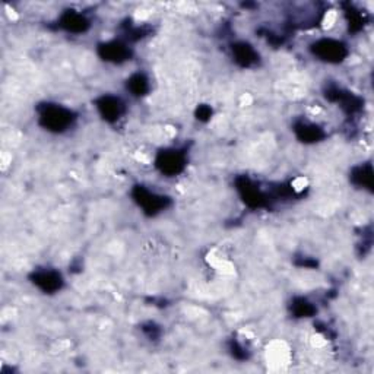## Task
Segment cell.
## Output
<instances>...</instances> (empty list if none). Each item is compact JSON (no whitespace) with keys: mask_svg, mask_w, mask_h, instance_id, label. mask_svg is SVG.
Instances as JSON below:
<instances>
[{"mask_svg":"<svg viewBox=\"0 0 374 374\" xmlns=\"http://www.w3.org/2000/svg\"><path fill=\"white\" fill-rule=\"evenodd\" d=\"M230 353L234 358H237V360H248L249 358V351L248 348H244L240 342L237 341H231L230 344Z\"/></svg>","mask_w":374,"mask_h":374,"instance_id":"17","label":"cell"},{"mask_svg":"<svg viewBox=\"0 0 374 374\" xmlns=\"http://www.w3.org/2000/svg\"><path fill=\"white\" fill-rule=\"evenodd\" d=\"M32 284L40 288L45 294H53V292L60 291L63 287V276L53 269H40L31 275Z\"/></svg>","mask_w":374,"mask_h":374,"instance_id":"8","label":"cell"},{"mask_svg":"<svg viewBox=\"0 0 374 374\" xmlns=\"http://www.w3.org/2000/svg\"><path fill=\"white\" fill-rule=\"evenodd\" d=\"M231 52L234 60H236V63L241 67H252L259 62V53L253 49L252 44L245 41L234 43L231 47Z\"/></svg>","mask_w":374,"mask_h":374,"instance_id":"11","label":"cell"},{"mask_svg":"<svg viewBox=\"0 0 374 374\" xmlns=\"http://www.w3.org/2000/svg\"><path fill=\"white\" fill-rule=\"evenodd\" d=\"M294 133L297 139L304 144H316L324 138V132L320 126L304 120L296 122Z\"/></svg>","mask_w":374,"mask_h":374,"instance_id":"12","label":"cell"},{"mask_svg":"<svg viewBox=\"0 0 374 374\" xmlns=\"http://www.w3.org/2000/svg\"><path fill=\"white\" fill-rule=\"evenodd\" d=\"M351 182L361 189L373 192V167L371 164H361L351 171Z\"/></svg>","mask_w":374,"mask_h":374,"instance_id":"13","label":"cell"},{"mask_svg":"<svg viewBox=\"0 0 374 374\" xmlns=\"http://www.w3.org/2000/svg\"><path fill=\"white\" fill-rule=\"evenodd\" d=\"M346 19H348V25H349V30L354 31V32H358L362 30V27H364V22H366V18H364V14L362 12L357 10L355 8L349 6L346 9Z\"/></svg>","mask_w":374,"mask_h":374,"instance_id":"16","label":"cell"},{"mask_svg":"<svg viewBox=\"0 0 374 374\" xmlns=\"http://www.w3.org/2000/svg\"><path fill=\"white\" fill-rule=\"evenodd\" d=\"M96 107L100 116L107 123H116L122 119V116L126 111L124 102L114 96H102L96 101Z\"/></svg>","mask_w":374,"mask_h":374,"instance_id":"7","label":"cell"},{"mask_svg":"<svg viewBox=\"0 0 374 374\" xmlns=\"http://www.w3.org/2000/svg\"><path fill=\"white\" fill-rule=\"evenodd\" d=\"M324 96L329 101L339 104V107H341L348 114H354V113L360 111L362 107V100L360 97H357L355 94L349 92L346 89L339 88L336 85L327 87Z\"/></svg>","mask_w":374,"mask_h":374,"instance_id":"6","label":"cell"},{"mask_svg":"<svg viewBox=\"0 0 374 374\" xmlns=\"http://www.w3.org/2000/svg\"><path fill=\"white\" fill-rule=\"evenodd\" d=\"M237 190L243 199V202L250 208H263L269 204L266 193L248 177H240L236 180Z\"/></svg>","mask_w":374,"mask_h":374,"instance_id":"5","label":"cell"},{"mask_svg":"<svg viewBox=\"0 0 374 374\" xmlns=\"http://www.w3.org/2000/svg\"><path fill=\"white\" fill-rule=\"evenodd\" d=\"M187 164L186 152L180 149H164L158 152L155 158V167L160 170L167 177H174V175H179L184 171Z\"/></svg>","mask_w":374,"mask_h":374,"instance_id":"4","label":"cell"},{"mask_svg":"<svg viewBox=\"0 0 374 374\" xmlns=\"http://www.w3.org/2000/svg\"><path fill=\"white\" fill-rule=\"evenodd\" d=\"M127 91L135 97H144L149 91V79L144 74H133L131 78L127 79Z\"/></svg>","mask_w":374,"mask_h":374,"instance_id":"14","label":"cell"},{"mask_svg":"<svg viewBox=\"0 0 374 374\" xmlns=\"http://www.w3.org/2000/svg\"><path fill=\"white\" fill-rule=\"evenodd\" d=\"M291 311L296 318H310L316 313V307L313 306V302H310L307 298L297 297L292 300L291 304Z\"/></svg>","mask_w":374,"mask_h":374,"instance_id":"15","label":"cell"},{"mask_svg":"<svg viewBox=\"0 0 374 374\" xmlns=\"http://www.w3.org/2000/svg\"><path fill=\"white\" fill-rule=\"evenodd\" d=\"M89 19L78 10H66L58 18V27L70 34H84L89 30Z\"/></svg>","mask_w":374,"mask_h":374,"instance_id":"10","label":"cell"},{"mask_svg":"<svg viewBox=\"0 0 374 374\" xmlns=\"http://www.w3.org/2000/svg\"><path fill=\"white\" fill-rule=\"evenodd\" d=\"M38 122L45 131L63 133L76 122V114L63 105L47 102L38 107Z\"/></svg>","mask_w":374,"mask_h":374,"instance_id":"1","label":"cell"},{"mask_svg":"<svg viewBox=\"0 0 374 374\" xmlns=\"http://www.w3.org/2000/svg\"><path fill=\"white\" fill-rule=\"evenodd\" d=\"M98 54L105 62L111 63H123L129 60L132 56V50L129 45L120 40H113L109 43H104L98 47Z\"/></svg>","mask_w":374,"mask_h":374,"instance_id":"9","label":"cell"},{"mask_svg":"<svg viewBox=\"0 0 374 374\" xmlns=\"http://www.w3.org/2000/svg\"><path fill=\"white\" fill-rule=\"evenodd\" d=\"M132 196L138 206L142 208L144 212L149 217H154L170 206V199L167 196L152 192L145 186H135Z\"/></svg>","mask_w":374,"mask_h":374,"instance_id":"3","label":"cell"},{"mask_svg":"<svg viewBox=\"0 0 374 374\" xmlns=\"http://www.w3.org/2000/svg\"><path fill=\"white\" fill-rule=\"evenodd\" d=\"M314 57L326 63H341L348 56V47L345 43L335 38H322L310 45Z\"/></svg>","mask_w":374,"mask_h":374,"instance_id":"2","label":"cell"},{"mask_svg":"<svg viewBox=\"0 0 374 374\" xmlns=\"http://www.w3.org/2000/svg\"><path fill=\"white\" fill-rule=\"evenodd\" d=\"M210 117H212V109L209 107V105H199L196 110V119L199 122H208Z\"/></svg>","mask_w":374,"mask_h":374,"instance_id":"18","label":"cell"}]
</instances>
